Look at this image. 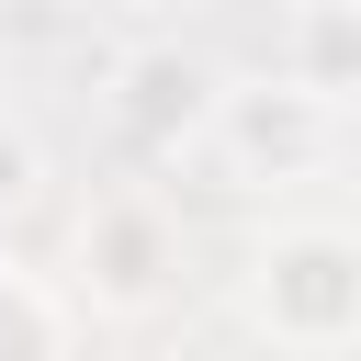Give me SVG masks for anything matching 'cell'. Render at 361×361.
I'll use <instances>...</instances> for the list:
<instances>
[{"mask_svg": "<svg viewBox=\"0 0 361 361\" xmlns=\"http://www.w3.org/2000/svg\"><path fill=\"white\" fill-rule=\"evenodd\" d=\"M248 316H259L282 350H338V338H361V237H338V226L271 237L259 271H248Z\"/></svg>", "mask_w": 361, "mask_h": 361, "instance_id": "obj_1", "label": "cell"}, {"mask_svg": "<svg viewBox=\"0 0 361 361\" xmlns=\"http://www.w3.org/2000/svg\"><path fill=\"white\" fill-rule=\"evenodd\" d=\"M158 271H169V237H158V203H147V192L79 214V282H90L102 305H147Z\"/></svg>", "mask_w": 361, "mask_h": 361, "instance_id": "obj_2", "label": "cell"}]
</instances>
